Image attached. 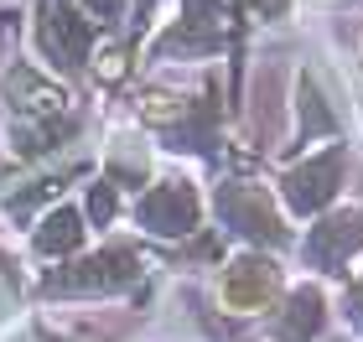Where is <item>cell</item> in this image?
Wrapping results in <instances>:
<instances>
[{"label":"cell","mask_w":363,"mask_h":342,"mask_svg":"<svg viewBox=\"0 0 363 342\" xmlns=\"http://www.w3.org/2000/svg\"><path fill=\"white\" fill-rule=\"evenodd\" d=\"M270 290H275V270L259 265V259H239V265L228 270V280H223V301L255 312V306L270 301Z\"/></svg>","instance_id":"cell-1"}]
</instances>
